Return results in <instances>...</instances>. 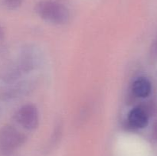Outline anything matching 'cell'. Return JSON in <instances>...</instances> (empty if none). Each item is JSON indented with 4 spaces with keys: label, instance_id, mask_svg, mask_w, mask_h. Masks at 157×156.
<instances>
[{
    "label": "cell",
    "instance_id": "1",
    "mask_svg": "<svg viewBox=\"0 0 157 156\" xmlns=\"http://www.w3.org/2000/svg\"><path fill=\"white\" fill-rule=\"evenodd\" d=\"M35 12L40 18L54 24H67L70 19V12L67 7L50 0H42L37 3Z\"/></svg>",
    "mask_w": 157,
    "mask_h": 156
},
{
    "label": "cell",
    "instance_id": "2",
    "mask_svg": "<svg viewBox=\"0 0 157 156\" xmlns=\"http://www.w3.org/2000/svg\"><path fill=\"white\" fill-rule=\"evenodd\" d=\"M26 141L27 136L24 133L12 125H4L0 128V156H12Z\"/></svg>",
    "mask_w": 157,
    "mask_h": 156
},
{
    "label": "cell",
    "instance_id": "3",
    "mask_svg": "<svg viewBox=\"0 0 157 156\" xmlns=\"http://www.w3.org/2000/svg\"><path fill=\"white\" fill-rule=\"evenodd\" d=\"M17 122L25 129L32 131L39 125V115L34 104L27 103L19 108L15 115Z\"/></svg>",
    "mask_w": 157,
    "mask_h": 156
},
{
    "label": "cell",
    "instance_id": "4",
    "mask_svg": "<svg viewBox=\"0 0 157 156\" xmlns=\"http://www.w3.org/2000/svg\"><path fill=\"white\" fill-rule=\"evenodd\" d=\"M149 116L139 106L134 107L130 111L128 117L126 119L130 125L133 131L140 128H144L148 125Z\"/></svg>",
    "mask_w": 157,
    "mask_h": 156
},
{
    "label": "cell",
    "instance_id": "5",
    "mask_svg": "<svg viewBox=\"0 0 157 156\" xmlns=\"http://www.w3.org/2000/svg\"><path fill=\"white\" fill-rule=\"evenodd\" d=\"M131 91L136 97L146 98L151 93L152 84L147 78L140 76L133 81L131 87Z\"/></svg>",
    "mask_w": 157,
    "mask_h": 156
},
{
    "label": "cell",
    "instance_id": "6",
    "mask_svg": "<svg viewBox=\"0 0 157 156\" xmlns=\"http://www.w3.org/2000/svg\"><path fill=\"white\" fill-rule=\"evenodd\" d=\"M23 0H4V4L8 9H15L19 7Z\"/></svg>",
    "mask_w": 157,
    "mask_h": 156
},
{
    "label": "cell",
    "instance_id": "7",
    "mask_svg": "<svg viewBox=\"0 0 157 156\" xmlns=\"http://www.w3.org/2000/svg\"><path fill=\"white\" fill-rule=\"evenodd\" d=\"M152 132H153V138L157 141V120L153 123V128H152Z\"/></svg>",
    "mask_w": 157,
    "mask_h": 156
},
{
    "label": "cell",
    "instance_id": "8",
    "mask_svg": "<svg viewBox=\"0 0 157 156\" xmlns=\"http://www.w3.org/2000/svg\"><path fill=\"white\" fill-rule=\"evenodd\" d=\"M5 38V30L3 27L0 26V41H2Z\"/></svg>",
    "mask_w": 157,
    "mask_h": 156
},
{
    "label": "cell",
    "instance_id": "9",
    "mask_svg": "<svg viewBox=\"0 0 157 156\" xmlns=\"http://www.w3.org/2000/svg\"><path fill=\"white\" fill-rule=\"evenodd\" d=\"M155 46H156V50H157V41H156V45H155Z\"/></svg>",
    "mask_w": 157,
    "mask_h": 156
}]
</instances>
